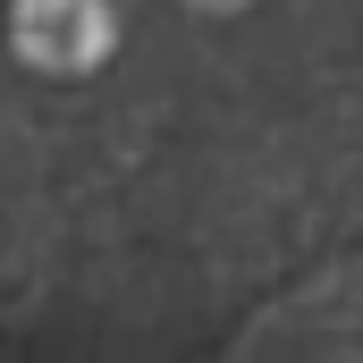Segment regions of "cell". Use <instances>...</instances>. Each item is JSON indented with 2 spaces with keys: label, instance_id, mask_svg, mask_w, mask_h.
<instances>
[{
  "label": "cell",
  "instance_id": "6da1fadb",
  "mask_svg": "<svg viewBox=\"0 0 363 363\" xmlns=\"http://www.w3.org/2000/svg\"><path fill=\"white\" fill-rule=\"evenodd\" d=\"M17 51L43 68H93L110 51V9L101 0H26L17 9Z\"/></svg>",
  "mask_w": 363,
  "mask_h": 363
},
{
  "label": "cell",
  "instance_id": "7a4b0ae2",
  "mask_svg": "<svg viewBox=\"0 0 363 363\" xmlns=\"http://www.w3.org/2000/svg\"><path fill=\"white\" fill-rule=\"evenodd\" d=\"M203 9H237V0H203Z\"/></svg>",
  "mask_w": 363,
  "mask_h": 363
}]
</instances>
